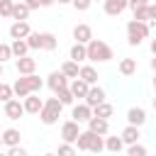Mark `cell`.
<instances>
[{
    "label": "cell",
    "instance_id": "1",
    "mask_svg": "<svg viewBox=\"0 0 156 156\" xmlns=\"http://www.w3.org/2000/svg\"><path fill=\"white\" fill-rule=\"evenodd\" d=\"M76 149H78V151H93V154H100V151H105V139H102V134H95V132L85 129V132L78 134V139H76Z\"/></svg>",
    "mask_w": 156,
    "mask_h": 156
},
{
    "label": "cell",
    "instance_id": "2",
    "mask_svg": "<svg viewBox=\"0 0 156 156\" xmlns=\"http://www.w3.org/2000/svg\"><path fill=\"white\" fill-rule=\"evenodd\" d=\"M41 85H44V80H41L37 73H29V76H20L12 88H15V95H17V98H27L29 93H39Z\"/></svg>",
    "mask_w": 156,
    "mask_h": 156
},
{
    "label": "cell",
    "instance_id": "3",
    "mask_svg": "<svg viewBox=\"0 0 156 156\" xmlns=\"http://www.w3.org/2000/svg\"><path fill=\"white\" fill-rule=\"evenodd\" d=\"M61 110H63V102H61L58 98H49V100H44V107L39 110V119H41V124H46V127L56 124L58 117H61Z\"/></svg>",
    "mask_w": 156,
    "mask_h": 156
},
{
    "label": "cell",
    "instance_id": "4",
    "mask_svg": "<svg viewBox=\"0 0 156 156\" xmlns=\"http://www.w3.org/2000/svg\"><path fill=\"white\" fill-rule=\"evenodd\" d=\"M112 46L110 44H105L102 39H90L88 41V61H100V63H105V61H112Z\"/></svg>",
    "mask_w": 156,
    "mask_h": 156
},
{
    "label": "cell",
    "instance_id": "5",
    "mask_svg": "<svg viewBox=\"0 0 156 156\" xmlns=\"http://www.w3.org/2000/svg\"><path fill=\"white\" fill-rule=\"evenodd\" d=\"M149 37V24L141 20H129L127 22V44L129 46H139L144 39Z\"/></svg>",
    "mask_w": 156,
    "mask_h": 156
},
{
    "label": "cell",
    "instance_id": "6",
    "mask_svg": "<svg viewBox=\"0 0 156 156\" xmlns=\"http://www.w3.org/2000/svg\"><path fill=\"white\" fill-rule=\"evenodd\" d=\"M78 134H80V122H76V119H68V122H63L61 124V139L63 141H76L78 139Z\"/></svg>",
    "mask_w": 156,
    "mask_h": 156
},
{
    "label": "cell",
    "instance_id": "7",
    "mask_svg": "<svg viewBox=\"0 0 156 156\" xmlns=\"http://www.w3.org/2000/svg\"><path fill=\"white\" fill-rule=\"evenodd\" d=\"M29 32H32V27H29L27 20H15V22L10 24V37H12V39H27Z\"/></svg>",
    "mask_w": 156,
    "mask_h": 156
},
{
    "label": "cell",
    "instance_id": "8",
    "mask_svg": "<svg viewBox=\"0 0 156 156\" xmlns=\"http://www.w3.org/2000/svg\"><path fill=\"white\" fill-rule=\"evenodd\" d=\"M15 68H17L20 76H29V73L37 71V58H32V56H20V58H15Z\"/></svg>",
    "mask_w": 156,
    "mask_h": 156
},
{
    "label": "cell",
    "instance_id": "9",
    "mask_svg": "<svg viewBox=\"0 0 156 156\" xmlns=\"http://www.w3.org/2000/svg\"><path fill=\"white\" fill-rule=\"evenodd\" d=\"M24 102V112L27 115H39V110L44 107V100L39 98V93H29L27 98H22Z\"/></svg>",
    "mask_w": 156,
    "mask_h": 156
},
{
    "label": "cell",
    "instance_id": "10",
    "mask_svg": "<svg viewBox=\"0 0 156 156\" xmlns=\"http://www.w3.org/2000/svg\"><path fill=\"white\" fill-rule=\"evenodd\" d=\"M71 117H73L76 122H80V124H83V122H88V119L93 117V107H90V105L83 100L80 105H73V110H71Z\"/></svg>",
    "mask_w": 156,
    "mask_h": 156
},
{
    "label": "cell",
    "instance_id": "11",
    "mask_svg": "<svg viewBox=\"0 0 156 156\" xmlns=\"http://www.w3.org/2000/svg\"><path fill=\"white\" fill-rule=\"evenodd\" d=\"M85 124H88V129H90V132H95V134H102V136L110 132V119H105V117H98V115H93V117H90Z\"/></svg>",
    "mask_w": 156,
    "mask_h": 156
},
{
    "label": "cell",
    "instance_id": "12",
    "mask_svg": "<svg viewBox=\"0 0 156 156\" xmlns=\"http://www.w3.org/2000/svg\"><path fill=\"white\" fill-rule=\"evenodd\" d=\"M102 7H105V12L110 17H117L129 7V0H102Z\"/></svg>",
    "mask_w": 156,
    "mask_h": 156
},
{
    "label": "cell",
    "instance_id": "13",
    "mask_svg": "<svg viewBox=\"0 0 156 156\" xmlns=\"http://www.w3.org/2000/svg\"><path fill=\"white\" fill-rule=\"evenodd\" d=\"M46 85L56 93L58 88H66V85H68V76H66L63 71H51V73H49V78H46Z\"/></svg>",
    "mask_w": 156,
    "mask_h": 156
},
{
    "label": "cell",
    "instance_id": "14",
    "mask_svg": "<svg viewBox=\"0 0 156 156\" xmlns=\"http://www.w3.org/2000/svg\"><path fill=\"white\" fill-rule=\"evenodd\" d=\"M24 115V102H20V100H7L5 102V117L7 119H20Z\"/></svg>",
    "mask_w": 156,
    "mask_h": 156
},
{
    "label": "cell",
    "instance_id": "15",
    "mask_svg": "<svg viewBox=\"0 0 156 156\" xmlns=\"http://www.w3.org/2000/svg\"><path fill=\"white\" fill-rule=\"evenodd\" d=\"M68 88L73 90V95H76V98L85 100V95H88V90H90V83H88V80H83V78L78 76V78H73V80L68 83Z\"/></svg>",
    "mask_w": 156,
    "mask_h": 156
},
{
    "label": "cell",
    "instance_id": "16",
    "mask_svg": "<svg viewBox=\"0 0 156 156\" xmlns=\"http://www.w3.org/2000/svg\"><path fill=\"white\" fill-rule=\"evenodd\" d=\"M73 39L80 41V44H88V41L93 39V29H90V24H76V27H73Z\"/></svg>",
    "mask_w": 156,
    "mask_h": 156
},
{
    "label": "cell",
    "instance_id": "17",
    "mask_svg": "<svg viewBox=\"0 0 156 156\" xmlns=\"http://www.w3.org/2000/svg\"><path fill=\"white\" fill-rule=\"evenodd\" d=\"M105 100V90L95 83V85H90V90H88V95H85V102L90 105V107H95V105H100Z\"/></svg>",
    "mask_w": 156,
    "mask_h": 156
},
{
    "label": "cell",
    "instance_id": "18",
    "mask_svg": "<svg viewBox=\"0 0 156 156\" xmlns=\"http://www.w3.org/2000/svg\"><path fill=\"white\" fill-rule=\"evenodd\" d=\"M127 122L141 127V124L146 122V110H144V107H129V110H127Z\"/></svg>",
    "mask_w": 156,
    "mask_h": 156
},
{
    "label": "cell",
    "instance_id": "19",
    "mask_svg": "<svg viewBox=\"0 0 156 156\" xmlns=\"http://www.w3.org/2000/svg\"><path fill=\"white\" fill-rule=\"evenodd\" d=\"M122 139H124V144L129 146V144H134V141H139V136H141V132H139V127L136 124H129L127 122V127L122 129V134H119Z\"/></svg>",
    "mask_w": 156,
    "mask_h": 156
},
{
    "label": "cell",
    "instance_id": "20",
    "mask_svg": "<svg viewBox=\"0 0 156 156\" xmlns=\"http://www.w3.org/2000/svg\"><path fill=\"white\" fill-rule=\"evenodd\" d=\"M71 58L73 61H88V44H80V41H76L73 46H71Z\"/></svg>",
    "mask_w": 156,
    "mask_h": 156
},
{
    "label": "cell",
    "instance_id": "21",
    "mask_svg": "<svg viewBox=\"0 0 156 156\" xmlns=\"http://www.w3.org/2000/svg\"><path fill=\"white\" fill-rule=\"evenodd\" d=\"M20 139H22V134H20V129H15V127H10V129L2 132V144H5V146H17Z\"/></svg>",
    "mask_w": 156,
    "mask_h": 156
},
{
    "label": "cell",
    "instance_id": "22",
    "mask_svg": "<svg viewBox=\"0 0 156 156\" xmlns=\"http://www.w3.org/2000/svg\"><path fill=\"white\" fill-rule=\"evenodd\" d=\"M12 56L15 58H20V56H27L29 54V44H27V39H12Z\"/></svg>",
    "mask_w": 156,
    "mask_h": 156
},
{
    "label": "cell",
    "instance_id": "23",
    "mask_svg": "<svg viewBox=\"0 0 156 156\" xmlns=\"http://www.w3.org/2000/svg\"><path fill=\"white\" fill-rule=\"evenodd\" d=\"M93 115H98V117H105V119H110L112 115H115V107L107 102V100H102L100 105H95L93 107Z\"/></svg>",
    "mask_w": 156,
    "mask_h": 156
},
{
    "label": "cell",
    "instance_id": "24",
    "mask_svg": "<svg viewBox=\"0 0 156 156\" xmlns=\"http://www.w3.org/2000/svg\"><path fill=\"white\" fill-rule=\"evenodd\" d=\"M32 12V7L22 0V2H15V10H12V20H27Z\"/></svg>",
    "mask_w": 156,
    "mask_h": 156
},
{
    "label": "cell",
    "instance_id": "25",
    "mask_svg": "<svg viewBox=\"0 0 156 156\" xmlns=\"http://www.w3.org/2000/svg\"><path fill=\"white\" fill-rule=\"evenodd\" d=\"M61 71L68 76V78H78L80 76V66H78V61H73V58H68V61H63V66H61Z\"/></svg>",
    "mask_w": 156,
    "mask_h": 156
},
{
    "label": "cell",
    "instance_id": "26",
    "mask_svg": "<svg viewBox=\"0 0 156 156\" xmlns=\"http://www.w3.org/2000/svg\"><path fill=\"white\" fill-rule=\"evenodd\" d=\"M105 149L112 151V154H119V151L124 149V139H122V136H107V139H105Z\"/></svg>",
    "mask_w": 156,
    "mask_h": 156
},
{
    "label": "cell",
    "instance_id": "27",
    "mask_svg": "<svg viewBox=\"0 0 156 156\" xmlns=\"http://www.w3.org/2000/svg\"><path fill=\"white\" fill-rule=\"evenodd\" d=\"M119 73L122 76H134L136 73V58H122L119 61Z\"/></svg>",
    "mask_w": 156,
    "mask_h": 156
},
{
    "label": "cell",
    "instance_id": "28",
    "mask_svg": "<svg viewBox=\"0 0 156 156\" xmlns=\"http://www.w3.org/2000/svg\"><path fill=\"white\" fill-rule=\"evenodd\" d=\"M54 95H56V98H58L63 105H73V100H76V95H73V90H71L68 85H66V88H58Z\"/></svg>",
    "mask_w": 156,
    "mask_h": 156
},
{
    "label": "cell",
    "instance_id": "29",
    "mask_svg": "<svg viewBox=\"0 0 156 156\" xmlns=\"http://www.w3.org/2000/svg\"><path fill=\"white\" fill-rule=\"evenodd\" d=\"M56 44H58V41H56V37H54L51 32H41V49H44V51H54Z\"/></svg>",
    "mask_w": 156,
    "mask_h": 156
},
{
    "label": "cell",
    "instance_id": "30",
    "mask_svg": "<svg viewBox=\"0 0 156 156\" xmlns=\"http://www.w3.org/2000/svg\"><path fill=\"white\" fill-rule=\"evenodd\" d=\"M80 78L88 80L90 85H95V83H98V71H95L93 66H80Z\"/></svg>",
    "mask_w": 156,
    "mask_h": 156
},
{
    "label": "cell",
    "instance_id": "31",
    "mask_svg": "<svg viewBox=\"0 0 156 156\" xmlns=\"http://www.w3.org/2000/svg\"><path fill=\"white\" fill-rule=\"evenodd\" d=\"M12 10H15V2L12 0H0V15L5 20H12Z\"/></svg>",
    "mask_w": 156,
    "mask_h": 156
},
{
    "label": "cell",
    "instance_id": "32",
    "mask_svg": "<svg viewBox=\"0 0 156 156\" xmlns=\"http://www.w3.org/2000/svg\"><path fill=\"white\" fill-rule=\"evenodd\" d=\"M15 98V88L7 85V83H0V102H7Z\"/></svg>",
    "mask_w": 156,
    "mask_h": 156
},
{
    "label": "cell",
    "instance_id": "33",
    "mask_svg": "<svg viewBox=\"0 0 156 156\" xmlns=\"http://www.w3.org/2000/svg\"><path fill=\"white\" fill-rule=\"evenodd\" d=\"M27 44H29V49H41V32H29Z\"/></svg>",
    "mask_w": 156,
    "mask_h": 156
},
{
    "label": "cell",
    "instance_id": "34",
    "mask_svg": "<svg viewBox=\"0 0 156 156\" xmlns=\"http://www.w3.org/2000/svg\"><path fill=\"white\" fill-rule=\"evenodd\" d=\"M127 154L129 156H146V146H141L139 141H134V144L127 146Z\"/></svg>",
    "mask_w": 156,
    "mask_h": 156
},
{
    "label": "cell",
    "instance_id": "35",
    "mask_svg": "<svg viewBox=\"0 0 156 156\" xmlns=\"http://www.w3.org/2000/svg\"><path fill=\"white\" fill-rule=\"evenodd\" d=\"M58 154H61V156H71V154H76V146H73L71 141H63V144L58 146Z\"/></svg>",
    "mask_w": 156,
    "mask_h": 156
},
{
    "label": "cell",
    "instance_id": "36",
    "mask_svg": "<svg viewBox=\"0 0 156 156\" xmlns=\"http://www.w3.org/2000/svg\"><path fill=\"white\" fill-rule=\"evenodd\" d=\"M7 58H12V46L10 44H0V61L5 63Z\"/></svg>",
    "mask_w": 156,
    "mask_h": 156
},
{
    "label": "cell",
    "instance_id": "37",
    "mask_svg": "<svg viewBox=\"0 0 156 156\" xmlns=\"http://www.w3.org/2000/svg\"><path fill=\"white\" fill-rule=\"evenodd\" d=\"M134 20H141V22H146V20H149V5H146V7H139V10H134Z\"/></svg>",
    "mask_w": 156,
    "mask_h": 156
},
{
    "label": "cell",
    "instance_id": "38",
    "mask_svg": "<svg viewBox=\"0 0 156 156\" xmlns=\"http://www.w3.org/2000/svg\"><path fill=\"white\" fill-rule=\"evenodd\" d=\"M71 5H73L76 10H80V12H85V10H88V7L93 5V0H73Z\"/></svg>",
    "mask_w": 156,
    "mask_h": 156
},
{
    "label": "cell",
    "instance_id": "39",
    "mask_svg": "<svg viewBox=\"0 0 156 156\" xmlns=\"http://www.w3.org/2000/svg\"><path fill=\"white\" fill-rule=\"evenodd\" d=\"M7 154H10V156H27V149H22V146L17 144V146H7Z\"/></svg>",
    "mask_w": 156,
    "mask_h": 156
},
{
    "label": "cell",
    "instance_id": "40",
    "mask_svg": "<svg viewBox=\"0 0 156 156\" xmlns=\"http://www.w3.org/2000/svg\"><path fill=\"white\" fill-rule=\"evenodd\" d=\"M149 5V0H129V10L134 12V10H139V7H146Z\"/></svg>",
    "mask_w": 156,
    "mask_h": 156
},
{
    "label": "cell",
    "instance_id": "41",
    "mask_svg": "<svg viewBox=\"0 0 156 156\" xmlns=\"http://www.w3.org/2000/svg\"><path fill=\"white\" fill-rule=\"evenodd\" d=\"M149 20H151V24H156V5H151V2H149Z\"/></svg>",
    "mask_w": 156,
    "mask_h": 156
},
{
    "label": "cell",
    "instance_id": "42",
    "mask_svg": "<svg viewBox=\"0 0 156 156\" xmlns=\"http://www.w3.org/2000/svg\"><path fill=\"white\" fill-rule=\"evenodd\" d=\"M24 2H27L32 10H39V7H41V2H39V0H24Z\"/></svg>",
    "mask_w": 156,
    "mask_h": 156
},
{
    "label": "cell",
    "instance_id": "43",
    "mask_svg": "<svg viewBox=\"0 0 156 156\" xmlns=\"http://www.w3.org/2000/svg\"><path fill=\"white\" fill-rule=\"evenodd\" d=\"M39 2H41V7H51L56 0H39Z\"/></svg>",
    "mask_w": 156,
    "mask_h": 156
},
{
    "label": "cell",
    "instance_id": "44",
    "mask_svg": "<svg viewBox=\"0 0 156 156\" xmlns=\"http://www.w3.org/2000/svg\"><path fill=\"white\" fill-rule=\"evenodd\" d=\"M151 54H154V56H156V39H154V41H151Z\"/></svg>",
    "mask_w": 156,
    "mask_h": 156
},
{
    "label": "cell",
    "instance_id": "45",
    "mask_svg": "<svg viewBox=\"0 0 156 156\" xmlns=\"http://www.w3.org/2000/svg\"><path fill=\"white\" fill-rule=\"evenodd\" d=\"M58 5H68V2H73V0H56Z\"/></svg>",
    "mask_w": 156,
    "mask_h": 156
},
{
    "label": "cell",
    "instance_id": "46",
    "mask_svg": "<svg viewBox=\"0 0 156 156\" xmlns=\"http://www.w3.org/2000/svg\"><path fill=\"white\" fill-rule=\"evenodd\" d=\"M151 68H154V73H156V56L151 58Z\"/></svg>",
    "mask_w": 156,
    "mask_h": 156
},
{
    "label": "cell",
    "instance_id": "47",
    "mask_svg": "<svg viewBox=\"0 0 156 156\" xmlns=\"http://www.w3.org/2000/svg\"><path fill=\"white\" fill-rule=\"evenodd\" d=\"M154 90H156V73H154Z\"/></svg>",
    "mask_w": 156,
    "mask_h": 156
},
{
    "label": "cell",
    "instance_id": "48",
    "mask_svg": "<svg viewBox=\"0 0 156 156\" xmlns=\"http://www.w3.org/2000/svg\"><path fill=\"white\" fill-rule=\"evenodd\" d=\"M0 78H2V61H0Z\"/></svg>",
    "mask_w": 156,
    "mask_h": 156
},
{
    "label": "cell",
    "instance_id": "49",
    "mask_svg": "<svg viewBox=\"0 0 156 156\" xmlns=\"http://www.w3.org/2000/svg\"><path fill=\"white\" fill-rule=\"evenodd\" d=\"M0 146H5V144H2V134H0Z\"/></svg>",
    "mask_w": 156,
    "mask_h": 156
},
{
    "label": "cell",
    "instance_id": "50",
    "mask_svg": "<svg viewBox=\"0 0 156 156\" xmlns=\"http://www.w3.org/2000/svg\"><path fill=\"white\" fill-rule=\"evenodd\" d=\"M154 110H156V98H154Z\"/></svg>",
    "mask_w": 156,
    "mask_h": 156
},
{
    "label": "cell",
    "instance_id": "51",
    "mask_svg": "<svg viewBox=\"0 0 156 156\" xmlns=\"http://www.w3.org/2000/svg\"><path fill=\"white\" fill-rule=\"evenodd\" d=\"M0 17H2V15H0Z\"/></svg>",
    "mask_w": 156,
    "mask_h": 156
}]
</instances>
